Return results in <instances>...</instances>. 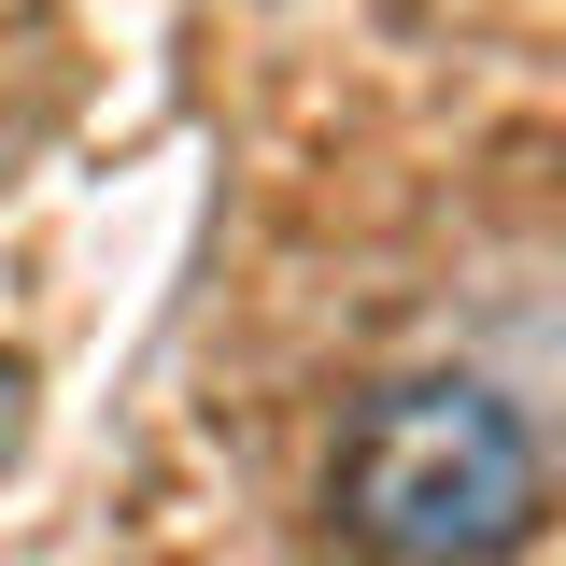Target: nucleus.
I'll list each match as a JSON object with an SVG mask.
<instances>
[{
  "instance_id": "1",
  "label": "nucleus",
  "mask_w": 566,
  "mask_h": 566,
  "mask_svg": "<svg viewBox=\"0 0 566 566\" xmlns=\"http://www.w3.org/2000/svg\"><path fill=\"white\" fill-rule=\"evenodd\" d=\"M553 510L538 411L482 368H397L326 439V538L354 566H510Z\"/></svg>"
}]
</instances>
